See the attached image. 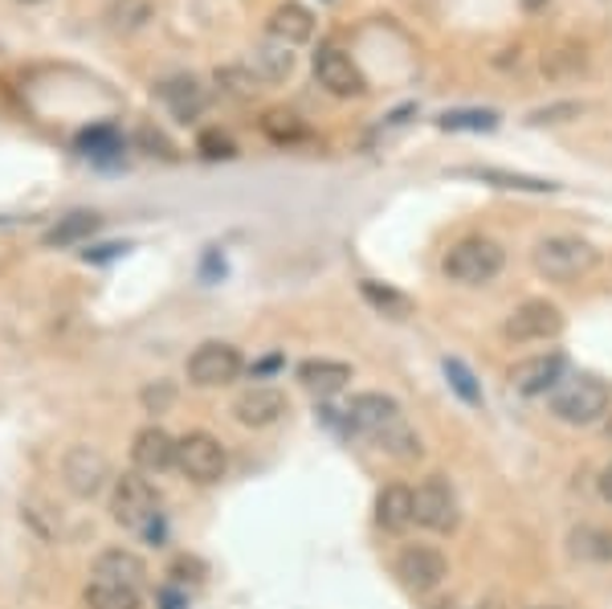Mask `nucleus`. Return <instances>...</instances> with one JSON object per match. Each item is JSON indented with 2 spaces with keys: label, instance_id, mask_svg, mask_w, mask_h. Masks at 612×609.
Instances as JSON below:
<instances>
[{
  "label": "nucleus",
  "instance_id": "nucleus-1",
  "mask_svg": "<svg viewBox=\"0 0 612 609\" xmlns=\"http://www.w3.org/2000/svg\"><path fill=\"white\" fill-rule=\"evenodd\" d=\"M111 520L127 532H151L160 520V491L139 470H123L111 482Z\"/></svg>",
  "mask_w": 612,
  "mask_h": 609
},
{
  "label": "nucleus",
  "instance_id": "nucleus-2",
  "mask_svg": "<svg viewBox=\"0 0 612 609\" xmlns=\"http://www.w3.org/2000/svg\"><path fill=\"white\" fill-rule=\"evenodd\" d=\"M551 401V413L568 426H592L609 413L612 406V393L609 385L596 381V377H563L555 389L548 393Z\"/></svg>",
  "mask_w": 612,
  "mask_h": 609
},
{
  "label": "nucleus",
  "instance_id": "nucleus-3",
  "mask_svg": "<svg viewBox=\"0 0 612 609\" xmlns=\"http://www.w3.org/2000/svg\"><path fill=\"white\" fill-rule=\"evenodd\" d=\"M535 270L551 282H575L584 279L588 270H596L600 254L596 246H588L584 238H572V233H555V238H543L531 254Z\"/></svg>",
  "mask_w": 612,
  "mask_h": 609
},
{
  "label": "nucleus",
  "instance_id": "nucleus-4",
  "mask_svg": "<svg viewBox=\"0 0 612 609\" xmlns=\"http://www.w3.org/2000/svg\"><path fill=\"white\" fill-rule=\"evenodd\" d=\"M502 267H506V250L494 238H462L445 254V274L462 287H482V282L499 279Z\"/></svg>",
  "mask_w": 612,
  "mask_h": 609
},
{
  "label": "nucleus",
  "instance_id": "nucleus-5",
  "mask_svg": "<svg viewBox=\"0 0 612 609\" xmlns=\"http://www.w3.org/2000/svg\"><path fill=\"white\" fill-rule=\"evenodd\" d=\"M175 470L184 479L200 482V487H213L225 479L229 470V450L221 446V438H213L209 430H192L175 442Z\"/></svg>",
  "mask_w": 612,
  "mask_h": 609
},
{
  "label": "nucleus",
  "instance_id": "nucleus-6",
  "mask_svg": "<svg viewBox=\"0 0 612 609\" xmlns=\"http://www.w3.org/2000/svg\"><path fill=\"white\" fill-rule=\"evenodd\" d=\"M62 482L74 499L102 496V491H107V482H114L111 458L102 455L99 446H87V442L70 446L66 458H62Z\"/></svg>",
  "mask_w": 612,
  "mask_h": 609
},
{
  "label": "nucleus",
  "instance_id": "nucleus-7",
  "mask_svg": "<svg viewBox=\"0 0 612 609\" xmlns=\"http://www.w3.org/2000/svg\"><path fill=\"white\" fill-rule=\"evenodd\" d=\"M413 508H417V523L438 536L458 532V523H462V508H458V496H453L445 475H429V479L417 487Z\"/></svg>",
  "mask_w": 612,
  "mask_h": 609
},
{
  "label": "nucleus",
  "instance_id": "nucleus-8",
  "mask_svg": "<svg viewBox=\"0 0 612 609\" xmlns=\"http://www.w3.org/2000/svg\"><path fill=\"white\" fill-rule=\"evenodd\" d=\"M245 369V360L233 343L225 340H204L197 352L188 356V381L197 389H221V385H233Z\"/></svg>",
  "mask_w": 612,
  "mask_h": 609
},
{
  "label": "nucleus",
  "instance_id": "nucleus-9",
  "mask_svg": "<svg viewBox=\"0 0 612 609\" xmlns=\"http://www.w3.org/2000/svg\"><path fill=\"white\" fill-rule=\"evenodd\" d=\"M563 331V311L548 299H526L506 316L502 336L514 343H531V340H555Z\"/></svg>",
  "mask_w": 612,
  "mask_h": 609
},
{
  "label": "nucleus",
  "instance_id": "nucleus-10",
  "mask_svg": "<svg viewBox=\"0 0 612 609\" xmlns=\"http://www.w3.org/2000/svg\"><path fill=\"white\" fill-rule=\"evenodd\" d=\"M397 577L404 581V589H413V593H433V589L450 577V560L441 557L438 548L409 545L397 557Z\"/></svg>",
  "mask_w": 612,
  "mask_h": 609
},
{
  "label": "nucleus",
  "instance_id": "nucleus-11",
  "mask_svg": "<svg viewBox=\"0 0 612 609\" xmlns=\"http://www.w3.org/2000/svg\"><path fill=\"white\" fill-rule=\"evenodd\" d=\"M314 78L335 99H360L363 90H368V78L360 74V66L351 62L343 50H335V46H323V50L314 53Z\"/></svg>",
  "mask_w": 612,
  "mask_h": 609
},
{
  "label": "nucleus",
  "instance_id": "nucleus-12",
  "mask_svg": "<svg viewBox=\"0 0 612 609\" xmlns=\"http://www.w3.org/2000/svg\"><path fill=\"white\" fill-rule=\"evenodd\" d=\"M233 418L245 430H265V426L287 418V393L274 389V385H250L233 397Z\"/></svg>",
  "mask_w": 612,
  "mask_h": 609
},
{
  "label": "nucleus",
  "instance_id": "nucleus-13",
  "mask_svg": "<svg viewBox=\"0 0 612 609\" xmlns=\"http://www.w3.org/2000/svg\"><path fill=\"white\" fill-rule=\"evenodd\" d=\"M563 369H568V360H563L560 352H543V356H531V360H519L511 369L514 393H523V397L551 393V389L563 381Z\"/></svg>",
  "mask_w": 612,
  "mask_h": 609
},
{
  "label": "nucleus",
  "instance_id": "nucleus-14",
  "mask_svg": "<svg viewBox=\"0 0 612 609\" xmlns=\"http://www.w3.org/2000/svg\"><path fill=\"white\" fill-rule=\"evenodd\" d=\"M343 413H348L351 430L363 433V438H375V433H384L397 418H404L397 401H392V397H384V393H355L348 401V409H343Z\"/></svg>",
  "mask_w": 612,
  "mask_h": 609
},
{
  "label": "nucleus",
  "instance_id": "nucleus-15",
  "mask_svg": "<svg viewBox=\"0 0 612 609\" xmlns=\"http://www.w3.org/2000/svg\"><path fill=\"white\" fill-rule=\"evenodd\" d=\"M131 462L139 475H163L175 467V438L163 426H143L131 442Z\"/></svg>",
  "mask_w": 612,
  "mask_h": 609
},
{
  "label": "nucleus",
  "instance_id": "nucleus-16",
  "mask_svg": "<svg viewBox=\"0 0 612 609\" xmlns=\"http://www.w3.org/2000/svg\"><path fill=\"white\" fill-rule=\"evenodd\" d=\"M265 33L274 41H282V46H302V41H311V33H314V13L307 4L287 0V4H278L274 13H270Z\"/></svg>",
  "mask_w": 612,
  "mask_h": 609
},
{
  "label": "nucleus",
  "instance_id": "nucleus-17",
  "mask_svg": "<svg viewBox=\"0 0 612 609\" xmlns=\"http://www.w3.org/2000/svg\"><path fill=\"white\" fill-rule=\"evenodd\" d=\"M90 577L143 589V585H148V565H143V557H136L131 548H107V552L94 557V572H90Z\"/></svg>",
  "mask_w": 612,
  "mask_h": 609
},
{
  "label": "nucleus",
  "instance_id": "nucleus-18",
  "mask_svg": "<svg viewBox=\"0 0 612 609\" xmlns=\"http://www.w3.org/2000/svg\"><path fill=\"white\" fill-rule=\"evenodd\" d=\"M375 523H380L384 532H404L409 523H417L413 491L400 487V482H388L384 491L375 496Z\"/></svg>",
  "mask_w": 612,
  "mask_h": 609
},
{
  "label": "nucleus",
  "instance_id": "nucleus-19",
  "mask_svg": "<svg viewBox=\"0 0 612 609\" xmlns=\"http://www.w3.org/2000/svg\"><path fill=\"white\" fill-rule=\"evenodd\" d=\"M299 381L302 389H311V393L331 397L351 381V365H343V360H323V356H319V360H302Z\"/></svg>",
  "mask_w": 612,
  "mask_h": 609
},
{
  "label": "nucleus",
  "instance_id": "nucleus-20",
  "mask_svg": "<svg viewBox=\"0 0 612 609\" xmlns=\"http://www.w3.org/2000/svg\"><path fill=\"white\" fill-rule=\"evenodd\" d=\"M82 601H87V609H143V589L90 577V585L82 589Z\"/></svg>",
  "mask_w": 612,
  "mask_h": 609
},
{
  "label": "nucleus",
  "instance_id": "nucleus-21",
  "mask_svg": "<svg viewBox=\"0 0 612 609\" xmlns=\"http://www.w3.org/2000/svg\"><path fill=\"white\" fill-rule=\"evenodd\" d=\"M160 99L172 107L175 119H197L200 111H204V102H209V94H204V87H200L192 74H180V78H168L160 87Z\"/></svg>",
  "mask_w": 612,
  "mask_h": 609
},
{
  "label": "nucleus",
  "instance_id": "nucleus-22",
  "mask_svg": "<svg viewBox=\"0 0 612 609\" xmlns=\"http://www.w3.org/2000/svg\"><path fill=\"white\" fill-rule=\"evenodd\" d=\"M250 70L262 78V82H282V78H290V70H294V53H290V46L270 38L262 41V46H253Z\"/></svg>",
  "mask_w": 612,
  "mask_h": 609
},
{
  "label": "nucleus",
  "instance_id": "nucleus-23",
  "mask_svg": "<svg viewBox=\"0 0 612 609\" xmlns=\"http://www.w3.org/2000/svg\"><path fill=\"white\" fill-rule=\"evenodd\" d=\"M99 226H102L99 213H90V209H74V213L58 217V226L53 229H46V246H74V241H87Z\"/></svg>",
  "mask_w": 612,
  "mask_h": 609
},
{
  "label": "nucleus",
  "instance_id": "nucleus-24",
  "mask_svg": "<svg viewBox=\"0 0 612 609\" xmlns=\"http://www.w3.org/2000/svg\"><path fill=\"white\" fill-rule=\"evenodd\" d=\"M462 177L486 180V184H499V189H514V192H555L560 184L543 177H523V172H502V168H465Z\"/></svg>",
  "mask_w": 612,
  "mask_h": 609
},
{
  "label": "nucleus",
  "instance_id": "nucleus-25",
  "mask_svg": "<svg viewBox=\"0 0 612 609\" xmlns=\"http://www.w3.org/2000/svg\"><path fill=\"white\" fill-rule=\"evenodd\" d=\"M78 148H82V156L99 160V164H114V160L123 156V136H119L111 123H102V128L82 131V136H78Z\"/></svg>",
  "mask_w": 612,
  "mask_h": 609
},
{
  "label": "nucleus",
  "instance_id": "nucleus-26",
  "mask_svg": "<svg viewBox=\"0 0 612 609\" xmlns=\"http://www.w3.org/2000/svg\"><path fill=\"white\" fill-rule=\"evenodd\" d=\"M568 545H572V557L575 560H596V565L612 560V532H604V528H592V523L575 528V532L568 536Z\"/></svg>",
  "mask_w": 612,
  "mask_h": 609
},
{
  "label": "nucleus",
  "instance_id": "nucleus-27",
  "mask_svg": "<svg viewBox=\"0 0 612 609\" xmlns=\"http://www.w3.org/2000/svg\"><path fill=\"white\" fill-rule=\"evenodd\" d=\"M360 294L375 307V311H384V316H392V319L413 316V299H409V294H400L397 287H384V282L363 279L360 282Z\"/></svg>",
  "mask_w": 612,
  "mask_h": 609
},
{
  "label": "nucleus",
  "instance_id": "nucleus-28",
  "mask_svg": "<svg viewBox=\"0 0 612 609\" xmlns=\"http://www.w3.org/2000/svg\"><path fill=\"white\" fill-rule=\"evenodd\" d=\"M438 123H441V131H494L499 128V111L465 107V111H445Z\"/></svg>",
  "mask_w": 612,
  "mask_h": 609
},
{
  "label": "nucleus",
  "instance_id": "nucleus-29",
  "mask_svg": "<svg viewBox=\"0 0 612 609\" xmlns=\"http://www.w3.org/2000/svg\"><path fill=\"white\" fill-rule=\"evenodd\" d=\"M217 87L233 99H253L262 90V78L253 74L250 66H225V70H217Z\"/></svg>",
  "mask_w": 612,
  "mask_h": 609
},
{
  "label": "nucleus",
  "instance_id": "nucleus-30",
  "mask_svg": "<svg viewBox=\"0 0 612 609\" xmlns=\"http://www.w3.org/2000/svg\"><path fill=\"white\" fill-rule=\"evenodd\" d=\"M262 131L274 143H299V140H307V128L299 123V114H290V111H270L262 119Z\"/></svg>",
  "mask_w": 612,
  "mask_h": 609
},
{
  "label": "nucleus",
  "instance_id": "nucleus-31",
  "mask_svg": "<svg viewBox=\"0 0 612 609\" xmlns=\"http://www.w3.org/2000/svg\"><path fill=\"white\" fill-rule=\"evenodd\" d=\"M584 70V50H575V46H563V50H551L543 58V74L548 78H572Z\"/></svg>",
  "mask_w": 612,
  "mask_h": 609
},
{
  "label": "nucleus",
  "instance_id": "nucleus-32",
  "mask_svg": "<svg viewBox=\"0 0 612 609\" xmlns=\"http://www.w3.org/2000/svg\"><path fill=\"white\" fill-rule=\"evenodd\" d=\"M445 377H450V385H453V393L462 397L465 406H482V389H478V381H474V372L465 369L462 360H445Z\"/></svg>",
  "mask_w": 612,
  "mask_h": 609
},
{
  "label": "nucleus",
  "instance_id": "nucleus-33",
  "mask_svg": "<svg viewBox=\"0 0 612 609\" xmlns=\"http://www.w3.org/2000/svg\"><path fill=\"white\" fill-rule=\"evenodd\" d=\"M197 152L204 156V160H233V156H238V143L229 140L225 131L209 128V131H200Z\"/></svg>",
  "mask_w": 612,
  "mask_h": 609
},
{
  "label": "nucleus",
  "instance_id": "nucleus-34",
  "mask_svg": "<svg viewBox=\"0 0 612 609\" xmlns=\"http://www.w3.org/2000/svg\"><path fill=\"white\" fill-rule=\"evenodd\" d=\"M151 17V4L148 0H119L111 9V26L114 29H136V26H143Z\"/></svg>",
  "mask_w": 612,
  "mask_h": 609
},
{
  "label": "nucleus",
  "instance_id": "nucleus-35",
  "mask_svg": "<svg viewBox=\"0 0 612 609\" xmlns=\"http://www.w3.org/2000/svg\"><path fill=\"white\" fill-rule=\"evenodd\" d=\"M584 114V107L580 102H555V107H539V111H531V128H543V123H568V119H580Z\"/></svg>",
  "mask_w": 612,
  "mask_h": 609
},
{
  "label": "nucleus",
  "instance_id": "nucleus-36",
  "mask_svg": "<svg viewBox=\"0 0 612 609\" xmlns=\"http://www.w3.org/2000/svg\"><path fill=\"white\" fill-rule=\"evenodd\" d=\"M139 401H143V409H148V413H168V409L175 406V385L172 381L148 385V389L139 393Z\"/></svg>",
  "mask_w": 612,
  "mask_h": 609
},
{
  "label": "nucleus",
  "instance_id": "nucleus-37",
  "mask_svg": "<svg viewBox=\"0 0 612 609\" xmlns=\"http://www.w3.org/2000/svg\"><path fill=\"white\" fill-rule=\"evenodd\" d=\"M139 143H143V148H148L151 156H163V160H172V156H175V152H172V143L163 140L160 131H151V128L139 131Z\"/></svg>",
  "mask_w": 612,
  "mask_h": 609
},
{
  "label": "nucleus",
  "instance_id": "nucleus-38",
  "mask_svg": "<svg viewBox=\"0 0 612 609\" xmlns=\"http://www.w3.org/2000/svg\"><path fill=\"white\" fill-rule=\"evenodd\" d=\"M596 487H600V496H604V499H609V503H612V462H609V467H604V470H600Z\"/></svg>",
  "mask_w": 612,
  "mask_h": 609
},
{
  "label": "nucleus",
  "instance_id": "nucleus-39",
  "mask_svg": "<svg viewBox=\"0 0 612 609\" xmlns=\"http://www.w3.org/2000/svg\"><path fill=\"white\" fill-rule=\"evenodd\" d=\"M543 4H548V0H523V9H526V13H539Z\"/></svg>",
  "mask_w": 612,
  "mask_h": 609
},
{
  "label": "nucleus",
  "instance_id": "nucleus-40",
  "mask_svg": "<svg viewBox=\"0 0 612 609\" xmlns=\"http://www.w3.org/2000/svg\"><path fill=\"white\" fill-rule=\"evenodd\" d=\"M478 609H502V601H499V597H490L486 606H478Z\"/></svg>",
  "mask_w": 612,
  "mask_h": 609
},
{
  "label": "nucleus",
  "instance_id": "nucleus-41",
  "mask_svg": "<svg viewBox=\"0 0 612 609\" xmlns=\"http://www.w3.org/2000/svg\"><path fill=\"white\" fill-rule=\"evenodd\" d=\"M531 609H563V606H531Z\"/></svg>",
  "mask_w": 612,
  "mask_h": 609
},
{
  "label": "nucleus",
  "instance_id": "nucleus-42",
  "mask_svg": "<svg viewBox=\"0 0 612 609\" xmlns=\"http://www.w3.org/2000/svg\"><path fill=\"white\" fill-rule=\"evenodd\" d=\"M609 438H612V421H609Z\"/></svg>",
  "mask_w": 612,
  "mask_h": 609
}]
</instances>
